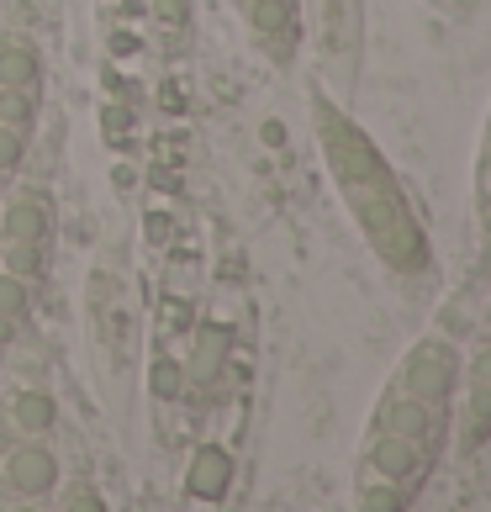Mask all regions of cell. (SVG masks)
<instances>
[{"label":"cell","mask_w":491,"mask_h":512,"mask_svg":"<svg viewBox=\"0 0 491 512\" xmlns=\"http://www.w3.org/2000/svg\"><path fill=\"white\" fill-rule=\"evenodd\" d=\"M317 132H323V154L333 164L338 185H344V201L354 206V217L370 233L375 254H381L391 270H418L423 264V233L412 222L402 191H396L386 159L375 154V143L365 138L349 117H338L328 101H317Z\"/></svg>","instance_id":"1"},{"label":"cell","mask_w":491,"mask_h":512,"mask_svg":"<svg viewBox=\"0 0 491 512\" xmlns=\"http://www.w3.org/2000/svg\"><path fill=\"white\" fill-rule=\"evenodd\" d=\"M37 101H43V69L22 37H0V122L32 127Z\"/></svg>","instance_id":"2"},{"label":"cell","mask_w":491,"mask_h":512,"mask_svg":"<svg viewBox=\"0 0 491 512\" xmlns=\"http://www.w3.org/2000/svg\"><path fill=\"white\" fill-rule=\"evenodd\" d=\"M455 375H460V354L449 349L444 338H423V344L407 354L396 386L407 396H418V402H428V407H439V402H449V391H455Z\"/></svg>","instance_id":"3"},{"label":"cell","mask_w":491,"mask_h":512,"mask_svg":"<svg viewBox=\"0 0 491 512\" xmlns=\"http://www.w3.org/2000/svg\"><path fill=\"white\" fill-rule=\"evenodd\" d=\"M428 465H433V444H418V439H402V433H375L370 428L365 470L375 476V486H412Z\"/></svg>","instance_id":"4"},{"label":"cell","mask_w":491,"mask_h":512,"mask_svg":"<svg viewBox=\"0 0 491 512\" xmlns=\"http://www.w3.org/2000/svg\"><path fill=\"white\" fill-rule=\"evenodd\" d=\"M370 428H375V433H402V439L428 444V439H433V407L418 402V396H407L402 386H391V391L381 396V407H375V423H370Z\"/></svg>","instance_id":"5"},{"label":"cell","mask_w":491,"mask_h":512,"mask_svg":"<svg viewBox=\"0 0 491 512\" xmlns=\"http://www.w3.org/2000/svg\"><path fill=\"white\" fill-rule=\"evenodd\" d=\"M48 206L37 196H16L0 217V243H16V249H43L48 243Z\"/></svg>","instance_id":"6"},{"label":"cell","mask_w":491,"mask_h":512,"mask_svg":"<svg viewBox=\"0 0 491 512\" xmlns=\"http://www.w3.org/2000/svg\"><path fill=\"white\" fill-rule=\"evenodd\" d=\"M6 481H11L16 491H27V497H37V491H48V486H59V465H53V449H43V444L11 449Z\"/></svg>","instance_id":"7"},{"label":"cell","mask_w":491,"mask_h":512,"mask_svg":"<svg viewBox=\"0 0 491 512\" xmlns=\"http://www.w3.org/2000/svg\"><path fill=\"white\" fill-rule=\"evenodd\" d=\"M228 481H233V460L222 444H201L196 460H191V476H185V486H191V497L201 502H222L228 497Z\"/></svg>","instance_id":"8"},{"label":"cell","mask_w":491,"mask_h":512,"mask_svg":"<svg viewBox=\"0 0 491 512\" xmlns=\"http://www.w3.org/2000/svg\"><path fill=\"white\" fill-rule=\"evenodd\" d=\"M491 439V338L476 354V370H470V407H465V444L476 449Z\"/></svg>","instance_id":"9"},{"label":"cell","mask_w":491,"mask_h":512,"mask_svg":"<svg viewBox=\"0 0 491 512\" xmlns=\"http://www.w3.org/2000/svg\"><path fill=\"white\" fill-rule=\"evenodd\" d=\"M323 32L333 59H354L360 43V0H323Z\"/></svg>","instance_id":"10"},{"label":"cell","mask_w":491,"mask_h":512,"mask_svg":"<svg viewBox=\"0 0 491 512\" xmlns=\"http://www.w3.org/2000/svg\"><path fill=\"white\" fill-rule=\"evenodd\" d=\"M222 359H228V328H201V338H196V349H191V381L196 386H212L217 375H222Z\"/></svg>","instance_id":"11"},{"label":"cell","mask_w":491,"mask_h":512,"mask_svg":"<svg viewBox=\"0 0 491 512\" xmlns=\"http://www.w3.org/2000/svg\"><path fill=\"white\" fill-rule=\"evenodd\" d=\"M27 312V280H16L11 270H0V338H11V328Z\"/></svg>","instance_id":"12"},{"label":"cell","mask_w":491,"mask_h":512,"mask_svg":"<svg viewBox=\"0 0 491 512\" xmlns=\"http://www.w3.org/2000/svg\"><path fill=\"white\" fill-rule=\"evenodd\" d=\"M11 412H16V428H27V433L53 428V396H43V391H27Z\"/></svg>","instance_id":"13"},{"label":"cell","mask_w":491,"mask_h":512,"mask_svg":"<svg viewBox=\"0 0 491 512\" xmlns=\"http://www.w3.org/2000/svg\"><path fill=\"white\" fill-rule=\"evenodd\" d=\"M22 154H27V127L0 122V180H11V175H16V164H22Z\"/></svg>","instance_id":"14"},{"label":"cell","mask_w":491,"mask_h":512,"mask_svg":"<svg viewBox=\"0 0 491 512\" xmlns=\"http://www.w3.org/2000/svg\"><path fill=\"white\" fill-rule=\"evenodd\" d=\"M180 381H185V370H175L169 359H159V365H154V381H148V386H154L159 402H169V396H180Z\"/></svg>","instance_id":"15"},{"label":"cell","mask_w":491,"mask_h":512,"mask_svg":"<svg viewBox=\"0 0 491 512\" xmlns=\"http://www.w3.org/2000/svg\"><path fill=\"white\" fill-rule=\"evenodd\" d=\"M481 169H486V175H491V143H486V164H481Z\"/></svg>","instance_id":"16"}]
</instances>
